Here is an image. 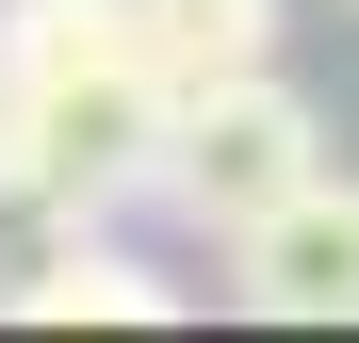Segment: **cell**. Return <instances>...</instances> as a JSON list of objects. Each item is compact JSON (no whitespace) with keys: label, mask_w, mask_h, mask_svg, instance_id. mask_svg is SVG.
<instances>
[{"label":"cell","mask_w":359,"mask_h":343,"mask_svg":"<svg viewBox=\"0 0 359 343\" xmlns=\"http://www.w3.org/2000/svg\"><path fill=\"white\" fill-rule=\"evenodd\" d=\"M0 163L66 213H131L163 163V66L131 0H17L0 17Z\"/></svg>","instance_id":"cell-1"},{"label":"cell","mask_w":359,"mask_h":343,"mask_svg":"<svg viewBox=\"0 0 359 343\" xmlns=\"http://www.w3.org/2000/svg\"><path fill=\"white\" fill-rule=\"evenodd\" d=\"M327 163V114L294 98L278 66H245V82H196V98H163V163H147V196L180 213V229H245L262 196H294Z\"/></svg>","instance_id":"cell-2"},{"label":"cell","mask_w":359,"mask_h":343,"mask_svg":"<svg viewBox=\"0 0 359 343\" xmlns=\"http://www.w3.org/2000/svg\"><path fill=\"white\" fill-rule=\"evenodd\" d=\"M229 295L262 327H359V180L343 163H311L294 196H262L229 229Z\"/></svg>","instance_id":"cell-3"},{"label":"cell","mask_w":359,"mask_h":343,"mask_svg":"<svg viewBox=\"0 0 359 343\" xmlns=\"http://www.w3.org/2000/svg\"><path fill=\"white\" fill-rule=\"evenodd\" d=\"M0 311H17V327H180V278H163L147 246H114V213H82Z\"/></svg>","instance_id":"cell-4"},{"label":"cell","mask_w":359,"mask_h":343,"mask_svg":"<svg viewBox=\"0 0 359 343\" xmlns=\"http://www.w3.org/2000/svg\"><path fill=\"white\" fill-rule=\"evenodd\" d=\"M131 33H147V66H163V98H196V82H245V66H278V0H131Z\"/></svg>","instance_id":"cell-5"}]
</instances>
